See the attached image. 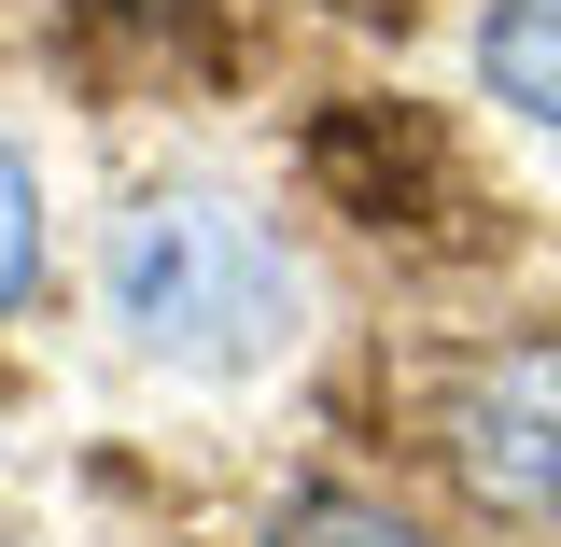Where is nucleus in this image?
<instances>
[{
  "mask_svg": "<svg viewBox=\"0 0 561 547\" xmlns=\"http://www.w3.org/2000/svg\"><path fill=\"white\" fill-rule=\"evenodd\" d=\"M295 309L309 281L253 210L225 197H140L113 225V323H127L154 365H197V379H253L295 351Z\"/></svg>",
  "mask_w": 561,
  "mask_h": 547,
  "instance_id": "f257e3e1",
  "label": "nucleus"
},
{
  "mask_svg": "<svg viewBox=\"0 0 561 547\" xmlns=\"http://www.w3.org/2000/svg\"><path fill=\"white\" fill-rule=\"evenodd\" d=\"M449 464L505 520H561V338L491 351L478 379L449 394Z\"/></svg>",
  "mask_w": 561,
  "mask_h": 547,
  "instance_id": "f03ea898",
  "label": "nucleus"
},
{
  "mask_svg": "<svg viewBox=\"0 0 561 547\" xmlns=\"http://www.w3.org/2000/svg\"><path fill=\"white\" fill-rule=\"evenodd\" d=\"M478 84L505 99V113L561 127V0H491L478 14Z\"/></svg>",
  "mask_w": 561,
  "mask_h": 547,
  "instance_id": "7ed1b4c3",
  "label": "nucleus"
},
{
  "mask_svg": "<svg viewBox=\"0 0 561 547\" xmlns=\"http://www.w3.org/2000/svg\"><path fill=\"white\" fill-rule=\"evenodd\" d=\"M267 547H421V534L379 505V491H295V505L267 520Z\"/></svg>",
  "mask_w": 561,
  "mask_h": 547,
  "instance_id": "20e7f679",
  "label": "nucleus"
},
{
  "mask_svg": "<svg viewBox=\"0 0 561 547\" xmlns=\"http://www.w3.org/2000/svg\"><path fill=\"white\" fill-rule=\"evenodd\" d=\"M28 267H43V183H28V155L0 140V309L28 295Z\"/></svg>",
  "mask_w": 561,
  "mask_h": 547,
  "instance_id": "39448f33",
  "label": "nucleus"
},
{
  "mask_svg": "<svg viewBox=\"0 0 561 547\" xmlns=\"http://www.w3.org/2000/svg\"><path fill=\"white\" fill-rule=\"evenodd\" d=\"M113 14H197V0H113Z\"/></svg>",
  "mask_w": 561,
  "mask_h": 547,
  "instance_id": "423d86ee",
  "label": "nucleus"
},
{
  "mask_svg": "<svg viewBox=\"0 0 561 547\" xmlns=\"http://www.w3.org/2000/svg\"><path fill=\"white\" fill-rule=\"evenodd\" d=\"M337 14H408V0H337Z\"/></svg>",
  "mask_w": 561,
  "mask_h": 547,
  "instance_id": "0eeeda50",
  "label": "nucleus"
}]
</instances>
